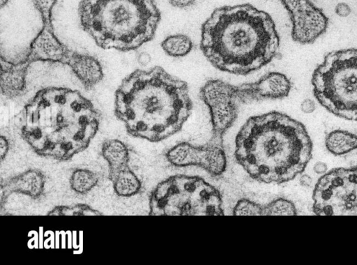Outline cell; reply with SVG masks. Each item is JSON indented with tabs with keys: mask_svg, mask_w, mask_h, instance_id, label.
<instances>
[{
	"mask_svg": "<svg viewBox=\"0 0 357 265\" xmlns=\"http://www.w3.org/2000/svg\"><path fill=\"white\" fill-rule=\"evenodd\" d=\"M100 121V112L78 91L50 87L40 90L10 127L37 155L66 161L89 146Z\"/></svg>",
	"mask_w": 357,
	"mask_h": 265,
	"instance_id": "obj_1",
	"label": "cell"
},
{
	"mask_svg": "<svg viewBox=\"0 0 357 265\" xmlns=\"http://www.w3.org/2000/svg\"><path fill=\"white\" fill-rule=\"evenodd\" d=\"M280 38L269 14L249 4L215 8L203 23L201 50L217 69L245 75L277 56Z\"/></svg>",
	"mask_w": 357,
	"mask_h": 265,
	"instance_id": "obj_2",
	"label": "cell"
},
{
	"mask_svg": "<svg viewBox=\"0 0 357 265\" xmlns=\"http://www.w3.org/2000/svg\"><path fill=\"white\" fill-rule=\"evenodd\" d=\"M192 109L187 83L160 66L132 72L115 93L116 118L129 135L150 142L178 132Z\"/></svg>",
	"mask_w": 357,
	"mask_h": 265,
	"instance_id": "obj_3",
	"label": "cell"
},
{
	"mask_svg": "<svg viewBox=\"0 0 357 265\" xmlns=\"http://www.w3.org/2000/svg\"><path fill=\"white\" fill-rule=\"evenodd\" d=\"M312 152L305 126L279 112L249 118L235 140L237 162L251 178L266 183L294 179L304 171Z\"/></svg>",
	"mask_w": 357,
	"mask_h": 265,
	"instance_id": "obj_4",
	"label": "cell"
},
{
	"mask_svg": "<svg viewBox=\"0 0 357 265\" xmlns=\"http://www.w3.org/2000/svg\"><path fill=\"white\" fill-rule=\"evenodd\" d=\"M84 29L103 49L135 50L151 40L160 20L155 0H82Z\"/></svg>",
	"mask_w": 357,
	"mask_h": 265,
	"instance_id": "obj_5",
	"label": "cell"
},
{
	"mask_svg": "<svg viewBox=\"0 0 357 265\" xmlns=\"http://www.w3.org/2000/svg\"><path fill=\"white\" fill-rule=\"evenodd\" d=\"M313 93L337 116L357 121V49L327 54L312 73Z\"/></svg>",
	"mask_w": 357,
	"mask_h": 265,
	"instance_id": "obj_6",
	"label": "cell"
},
{
	"mask_svg": "<svg viewBox=\"0 0 357 265\" xmlns=\"http://www.w3.org/2000/svg\"><path fill=\"white\" fill-rule=\"evenodd\" d=\"M152 215H222L220 192L199 176L174 175L155 188L149 198Z\"/></svg>",
	"mask_w": 357,
	"mask_h": 265,
	"instance_id": "obj_7",
	"label": "cell"
},
{
	"mask_svg": "<svg viewBox=\"0 0 357 265\" xmlns=\"http://www.w3.org/2000/svg\"><path fill=\"white\" fill-rule=\"evenodd\" d=\"M313 211L319 215H357V166L333 169L317 182Z\"/></svg>",
	"mask_w": 357,
	"mask_h": 265,
	"instance_id": "obj_8",
	"label": "cell"
},
{
	"mask_svg": "<svg viewBox=\"0 0 357 265\" xmlns=\"http://www.w3.org/2000/svg\"><path fill=\"white\" fill-rule=\"evenodd\" d=\"M199 96L209 110L212 137L223 139L236 119L241 105L236 95L235 85L221 80L211 79L200 89Z\"/></svg>",
	"mask_w": 357,
	"mask_h": 265,
	"instance_id": "obj_9",
	"label": "cell"
},
{
	"mask_svg": "<svg viewBox=\"0 0 357 265\" xmlns=\"http://www.w3.org/2000/svg\"><path fill=\"white\" fill-rule=\"evenodd\" d=\"M222 141L223 139L212 137L203 145L180 142L167 151L166 158L176 167L197 166L212 175L219 176L227 167Z\"/></svg>",
	"mask_w": 357,
	"mask_h": 265,
	"instance_id": "obj_10",
	"label": "cell"
},
{
	"mask_svg": "<svg viewBox=\"0 0 357 265\" xmlns=\"http://www.w3.org/2000/svg\"><path fill=\"white\" fill-rule=\"evenodd\" d=\"M101 155L107 162L109 179L114 192L122 197H130L139 193L142 184L129 166L128 146L119 139H107L102 143Z\"/></svg>",
	"mask_w": 357,
	"mask_h": 265,
	"instance_id": "obj_11",
	"label": "cell"
},
{
	"mask_svg": "<svg viewBox=\"0 0 357 265\" xmlns=\"http://www.w3.org/2000/svg\"><path fill=\"white\" fill-rule=\"evenodd\" d=\"M292 22L291 36L301 44H310L324 33L328 18L310 0H280Z\"/></svg>",
	"mask_w": 357,
	"mask_h": 265,
	"instance_id": "obj_12",
	"label": "cell"
},
{
	"mask_svg": "<svg viewBox=\"0 0 357 265\" xmlns=\"http://www.w3.org/2000/svg\"><path fill=\"white\" fill-rule=\"evenodd\" d=\"M45 185V176L38 169H30L5 181L1 180L0 206H2L13 193L37 199L43 195Z\"/></svg>",
	"mask_w": 357,
	"mask_h": 265,
	"instance_id": "obj_13",
	"label": "cell"
},
{
	"mask_svg": "<svg viewBox=\"0 0 357 265\" xmlns=\"http://www.w3.org/2000/svg\"><path fill=\"white\" fill-rule=\"evenodd\" d=\"M27 70L1 58V90L7 98L20 96L26 89Z\"/></svg>",
	"mask_w": 357,
	"mask_h": 265,
	"instance_id": "obj_14",
	"label": "cell"
},
{
	"mask_svg": "<svg viewBox=\"0 0 357 265\" xmlns=\"http://www.w3.org/2000/svg\"><path fill=\"white\" fill-rule=\"evenodd\" d=\"M327 149L335 156L344 155L357 149V135L346 130H335L326 137Z\"/></svg>",
	"mask_w": 357,
	"mask_h": 265,
	"instance_id": "obj_15",
	"label": "cell"
},
{
	"mask_svg": "<svg viewBox=\"0 0 357 265\" xmlns=\"http://www.w3.org/2000/svg\"><path fill=\"white\" fill-rule=\"evenodd\" d=\"M99 176L86 167H78L72 172L69 183L71 189L77 194L86 195L98 183Z\"/></svg>",
	"mask_w": 357,
	"mask_h": 265,
	"instance_id": "obj_16",
	"label": "cell"
},
{
	"mask_svg": "<svg viewBox=\"0 0 357 265\" xmlns=\"http://www.w3.org/2000/svg\"><path fill=\"white\" fill-rule=\"evenodd\" d=\"M161 47L169 56L181 57L190 53L193 47L191 39L185 34H174L167 36Z\"/></svg>",
	"mask_w": 357,
	"mask_h": 265,
	"instance_id": "obj_17",
	"label": "cell"
},
{
	"mask_svg": "<svg viewBox=\"0 0 357 265\" xmlns=\"http://www.w3.org/2000/svg\"><path fill=\"white\" fill-rule=\"evenodd\" d=\"M49 215H100L102 213L84 204L71 206H57L50 211Z\"/></svg>",
	"mask_w": 357,
	"mask_h": 265,
	"instance_id": "obj_18",
	"label": "cell"
},
{
	"mask_svg": "<svg viewBox=\"0 0 357 265\" xmlns=\"http://www.w3.org/2000/svg\"><path fill=\"white\" fill-rule=\"evenodd\" d=\"M296 214L294 204L284 198H278L264 206V215H295Z\"/></svg>",
	"mask_w": 357,
	"mask_h": 265,
	"instance_id": "obj_19",
	"label": "cell"
},
{
	"mask_svg": "<svg viewBox=\"0 0 357 265\" xmlns=\"http://www.w3.org/2000/svg\"><path fill=\"white\" fill-rule=\"evenodd\" d=\"M235 215H264V206L243 199L237 202L233 209Z\"/></svg>",
	"mask_w": 357,
	"mask_h": 265,
	"instance_id": "obj_20",
	"label": "cell"
},
{
	"mask_svg": "<svg viewBox=\"0 0 357 265\" xmlns=\"http://www.w3.org/2000/svg\"><path fill=\"white\" fill-rule=\"evenodd\" d=\"M42 20L51 19L52 10L56 0H32Z\"/></svg>",
	"mask_w": 357,
	"mask_h": 265,
	"instance_id": "obj_21",
	"label": "cell"
},
{
	"mask_svg": "<svg viewBox=\"0 0 357 265\" xmlns=\"http://www.w3.org/2000/svg\"><path fill=\"white\" fill-rule=\"evenodd\" d=\"M10 148V137L8 134H1L0 137V156L1 160L3 161V158L6 156Z\"/></svg>",
	"mask_w": 357,
	"mask_h": 265,
	"instance_id": "obj_22",
	"label": "cell"
},
{
	"mask_svg": "<svg viewBox=\"0 0 357 265\" xmlns=\"http://www.w3.org/2000/svg\"><path fill=\"white\" fill-rule=\"evenodd\" d=\"M335 11L340 17H347L351 13V8L348 4L342 2L335 6Z\"/></svg>",
	"mask_w": 357,
	"mask_h": 265,
	"instance_id": "obj_23",
	"label": "cell"
},
{
	"mask_svg": "<svg viewBox=\"0 0 357 265\" xmlns=\"http://www.w3.org/2000/svg\"><path fill=\"white\" fill-rule=\"evenodd\" d=\"M301 109L304 113H312L316 109L315 103L311 99H305L301 104Z\"/></svg>",
	"mask_w": 357,
	"mask_h": 265,
	"instance_id": "obj_24",
	"label": "cell"
},
{
	"mask_svg": "<svg viewBox=\"0 0 357 265\" xmlns=\"http://www.w3.org/2000/svg\"><path fill=\"white\" fill-rule=\"evenodd\" d=\"M196 0H169L170 3L176 8H184L195 3Z\"/></svg>",
	"mask_w": 357,
	"mask_h": 265,
	"instance_id": "obj_25",
	"label": "cell"
},
{
	"mask_svg": "<svg viewBox=\"0 0 357 265\" xmlns=\"http://www.w3.org/2000/svg\"><path fill=\"white\" fill-rule=\"evenodd\" d=\"M327 169V165L324 162H317L313 167L314 172L317 174H324Z\"/></svg>",
	"mask_w": 357,
	"mask_h": 265,
	"instance_id": "obj_26",
	"label": "cell"
},
{
	"mask_svg": "<svg viewBox=\"0 0 357 265\" xmlns=\"http://www.w3.org/2000/svg\"><path fill=\"white\" fill-rule=\"evenodd\" d=\"M137 61L142 66H146L151 61V56L146 52H141L137 56Z\"/></svg>",
	"mask_w": 357,
	"mask_h": 265,
	"instance_id": "obj_27",
	"label": "cell"
},
{
	"mask_svg": "<svg viewBox=\"0 0 357 265\" xmlns=\"http://www.w3.org/2000/svg\"><path fill=\"white\" fill-rule=\"evenodd\" d=\"M300 183L305 187H310L312 183V179L307 174H303L300 178Z\"/></svg>",
	"mask_w": 357,
	"mask_h": 265,
	"instance_id": "obj_28",
	"label": "cell"
}]
</instances>
